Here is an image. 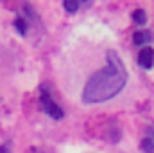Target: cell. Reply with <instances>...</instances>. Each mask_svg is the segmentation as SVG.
Listing matches in <instances>:
<instances>
[{
	"mask_svg": "<svg viewBox=\"0 0 154 153\" xmlns=\"http://www.w3.org/2000/svg\"><path fill=\"white\" fill-rule=\"evenodd\" d=\"M63 7L66 9V13H77L79 11V0H63Z\"/></svg>",
	"mask_w": 154,
	"mask_h": 153,
	"instance_id": "8992f818",
	"label": "cell"
},
{
	"mask_svg": "<svg viewBox=\"0 0 154 153\" xmlns=\"http://www.w3.org/2000/svg\"><path fill=\"white\" fill-rule=\"evenodd\" d=\"M91 0H79V5H88Z\"/></svg>",
	"mask_w": 154,
	"mask_h": 153,
	"instance_id": "7c38bea8",
	"label": "cell"
},
{
	"mask_svg": "<svg viewBox=\"0 0 154 153\" xmlns=\"http://www.w3.org/2000/svg\"><path fill=\"white\" fill-rule=\"evenodd\" d=\"M138 63L143 69H152L154 67V49L151 47H143L138 54Z\"/></svg>",
	"mask_w": 154,
	"mask_h": 153,
	"instance_id": "3957f363",
	"label": "cell"
},
{
	"mask_svg": "<svg viewBox=\"0 0 154 153\" xmlns=\"http://www.w3.org/2000/svg\"><path fill=\"white\" fill-rule=\"evenodd\" d=\"M14 27H16V31H18L22 36L27 34V22H25V18H16V20H14Z\"/></svg>",
	"mask_w": 154,
	"mask_h": 153,
	"instance_id": "52a82bcc",
	"label": "cell"
},
{
	"mask_svg": "<svg viewBox=\"0 0 154 153\" xmlns=\"http://www.w3.org/2000/svg\"><path fill=\"white\" fill-rule=\"evenodd\" d=\"M127 83V69L115 50L108 52L106 65L88 77L82 88L84 105H99L118 96Z\"/></svg>",
	"mask_w": 154,
	"mask_h": 153,
	"instance_id": "6da1fadb",
	"label": "cell"
},
{
	"mask_svg": "<svg viewBox=\"0 0 154 153\" xmlns=\"http://www.w3.org/2000/svg\"><path fill=\"white\" fill-rule=\"evenodd\" d=\"M147 137H151L154 141V128H149V130H147Z\"/></svg>",
	"mask_w": 154,
	"mask_h": 153,
	"instance_id": "8fae6325",
	"label": "cell"
},
{
	"mask_svg": "<svg viewBox=\"0 0 154 153\" xmlns=\"http://www.w3.org/2000/svg\"><path fill=\"white\" fill-rule=\"evenodd\" d=\"M39 106L48 117H52L56 121L65 117V110L52 99V94L47 85H39Z\"/></svg>",
	"mask_w": 154,
	"mask_h": 153,
	"instance_id": "7a4b0ae2",
	"label": "cell"
},
{
	"mask_svg": "<svg viewBox=\"0 0 154 153\" xmlns=\"http://www.w3.org/2000/svg\"><path fill=\"white\" fill-rule=\"evenodd\" d=\"M0 153H9V144H2L0 146Z\"/></svg>",
	"mask_w": 154,
	"mask_h": 153,
	"instance_id": "9c48e42d",
	"label": "cell"
},
{
	"mask_svg": "<svg viewBox=\"0 0 154 153\" xmlns=\"http://www.w3.org/2000/svg\"><path fill=\"white\" fill-rule=\"evenodd\" d=\"M151 40H152V34H151L149 31H138V33L133 34L134 45H145V43H149Z\"/></svg>",
	"mask_w": 154,
	"mask_h": 153,
	"instance_id": "277c9868",
	"label": "cell"
},
{
	"mask_svg": "<svg viewBox=\"0 0 154 153\" xmlns=\"http://www.w3.org/2000/svg\"><path fill=\"white\" fill-rule=\"evenodd\" d=\"M142 151L143 153H154V141L151 137H145L142 141Z\"/></svg>",
	"mask_w": 154,
	"mask_h": 153,
	"instance_id": "ba28073f",
	"label": "cell"
},
{
	"mask_svg": "<svg viewBox=\"0 0 154 153\" xmlns=\"http://www.w3.org/2000/svg\"><path fill=\"white\" fill-rule=\"evenodd\" d=\"M133 22H134V24H138V25H143V24H147L145 11H143V9H136V11L133 13Z\"/></svg>",
	"mask_w": 154,
	"mask_h": 153,
	"instance_id": "5b68a950",
	"label": "cell"
},
{
	"mask_svg": "<svg viewBox=\"0 0 154 153\" xmlns=\"http://www.w3.org/2000/svg\"><path fill=\"white\" fill-rule=\"evenodd\" d=\"M32 153H50V151H47V150H43V148H34Z\"/></svg>",
	"mask_w": 154,
	"mask_h": 153,
	"instance_id": "30bf717a",
	"label": "cell"
}]
</instances>
